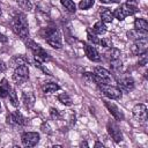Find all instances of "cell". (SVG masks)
Returning <instances> with one entry per match:
<instances>
[{
	"label": "cell",
	"instance_id": "6da1fadb",
	"mask_svg": "<svg viewBox=\"0 0 148 148\" xmlns=\"http://www.w3.org/2000/svg\"><path fill=\"white\" fill-rule=\"evenodd\" d=\"M12 29L21 39H24V40L28 39L29 24H28L25 15L22 12H17L14 14V16L12 18Z\"/></svg>",
	"mask_w": 148,
	"mask_h": 148
},
{
	"label": "cell",
	"instance_id": "7a4b0ae2",
	"mask_svg": "<svg viewBox=\"0 0 148 148\" xmlns=\"http://www.w3.org/2000/svg\"><path fill=\"white\" fill-rule=\"evenodd\" d=\"M40 35L50 46H52L54 49H61V46H62L61 35H60V31L57 28L47 27V28L42 30Z\"/></svg>",
	"mask_w": 148,
	"mask_h": 148
},
{
	"label": "cell",
	"instance_id": "3957f363",
	"mask_svg": "<svg viewBox=\"0 0 148 148\" xmlns=\"http://www.w3.org/2000/svg\"><path fill=\"white\" fill-rule=\"evenodd\" d=\"M138 12H139V8H138L135 5H133V3H131V2H126V3L120 5L118 8H116L114 12H112V13H113V16H114L117 20L123 21V20H125L127 16L133 15V14H135V13H138Z\"/></svg>",
	"mask_w": 148,
	"mask_h": 148
},
{
	"label": "cell",
	"instance_id": "277c9868",
	"mask_svg": "<svg viewBox=\"0 0 148 148\" xmlns=\"http://www.w3.org/2000/svg\"><path fill=\"white\" fill-rule=\"evenodd\" d=\"M25 44H27V46L30 49V51L32 52L35 59H38V60L42 61V62H47V61L51 60L50 54H49L39 44H37L36 42H34V40H31V39H28V40L25 42Z\"/></svg>",
	"mask_w": 148,
	"mask_h": 148
},
{
	"label": "cell",
	"instance_id": "5b68a950",
	"mask_svg": "<svg viewBox=\"0 0 148 148\" xmlns=\"http://www.w3.org/2000/svg\"><path fill=\"white\" fill-rule=\"evenodd\" d=\"M98 88L103 92V95L110 99H120L123 97L121 90L118 87H114L110 83H103V84L98 86Z\"/></svg>",
	"mask_w": 148,
	"mask_h": 148
},
{
	"label": "cell",
	"instance_id": "8992f818",
	"mask_svg": "<svg viewBox=\"0 0 148 148\" xmlns=\"http://www.w3.org/2000/svg\"><path fill=\"white\" fill-rule=\"evenodd\" d=\"M29 80V68L27 65H21L14 69L13 73V81L20 86Z\"/></svg>",
	"mask_w": 148,
	"mask_h": 148
},
{
	"label": "cell",
	"instance_id": "52a82bcc",
	"mask_svg": "<svg viewBox=\"0 0 148 148\" xmlns=\"http://www.w3.org/2000/svg\"><path fill=\"white\" fill-rule=\"evenodd\" d=\"M7 124L12 126H25L28 119L20 111H13L7 114Z\"/></svg>",
	"mask_w": 148,
	"mask_h": 148
},
{
	"label": "cell",
	"instance_id": "ba28073f",
	"mask_svg": "<svg viewBox=\"0 0 148 148\" xmlns=\"http://www.w3.org/2000/svg\"><path fill=\"white\" fill-rule=\"evenodd\" d=\"M39 133L37 132H23L21 134V141L24 147H34L39 142Z\"/></svg>",
	"mask_w": 148,
	"mask_h": 148
},
{
	"label": "cell",
	"instance_id": "9c48e42d",
	"mask_svg": "<svg viewBox=\"0 0 148 148\" xmlns=\"http://www.w3.org/2000/svg\"><path fill=\"white\" fill-rule=\"evenodd\" d=\"M106 130H108L109 135L113 139L114 142H120V141H123V133H121L119 126L117 125V123H114V121H112V120H109L108 124H106Z\"/></svg>",
	"mask_w": 148,
	"mask_h": 148
},
{
	"label": "cell",
	"instance_id": "30bf717a",
	"mask_svg": "<svg viewBox=\"0 0 148 148\" xmlns=\"http://www.w3.org/2000/svg\"><path fill=\"white\" fill-rule=\"evenodd\" d=\"M147 49H148L147 38L138 39V40H134V43L132 44V46H131V53L133 56H141V54H143V53L147 52Z\"/></svg>",
	"mask_w": 148,
	"mask_h": 148
},
{
	"label": "cell",
	"instance_id": "8fae6325",
	"mask_svg": "<svg viewBox=\"0 0 148 148\" xmlns=\"http://www.w3.org/2000/svg\"><path fill=\"white\" fill-rule=\"evenodd\" d=\"M83 50H84V53L87 56V58L94 62H99L102 60V57L99 54V52L96 50V47H94L92 45L90 44H87V43H83Z\"/></svg>",
	"mask_w": 148,
	"mask_h": 148
},
{
	"label": "cell",
	"instance_id": "7c38bea8",
	"mask_svg": "<svg viewBox=\"0 0 148 148\" xmlns=\"http://www.w3.org/2000/svg\"><path fill=\"white\" fill-rule=\"evenodd\" d=\"M117 83H118V88L121 91H126L130 92L134 89V80L131 76H121L117 79Z\"/></svg>",
	"mask_w": 148,
	"mask_h": 148
},
{
	"label": "cell",
	"instance_id": "4fadbf2b",
	"mask_svg": "<svg viewBox=\"0 0 148 148\" xmlns=\"http://www.w3.org/2000/svg\"><path fill=\"white\" fill-rule=\"evenodd\" d=\"M103 102H104V105L106 106V109L109 110V112L113 116V118L116 120H123L124 119V113L114 103H112L111 101H108V99H104Z\"/></svg>",
	"mask_w": 148,
	"mask_h": 148
},
{
	"label": "cell",
	"instance_id": "5bb4252c",
	"mask_svg": "<svg viewBox=\"0 0 148 148\" xmlns=\"http://www.w3.org/2000/svg\"><path fill=\"white\" fill-rule=\"evenodd\" d=\"M132 112H133V116L136 120H139V121H146L147 120V106L145 104L140 103V104L134 105Z\"/></svg>",
	"mask_w": 148,
	"mask_h": 148
},
{
	"label": "cell",
	"instance_id": "9a60e30c",
	"mask_svg": "<svg viewBox=\"0 0 148 148\" xmlns=\"http://www.w3.org/2000/svg\"><path fill=\"white\" fill-rule=\"evenodd\" d=\"M120 56H121L120 51H119L118 49H116V47H112V46H111V47H108V50L104 52V58H105L110 64L120 60Z\"/></svg>",
	"mask_w": 148,
	"mask_h": 148
},
{
	"label": "cell",
	"instance_id": "2e32d148",
	"mask_svg": "<svg viewBox=\"0 0 148 148\" xmlns=\"http://www.w3.org/2000/svg\"><path fill=\"white\" fill-rule=\"evenodd\" d=\"M21 101L23 103V106L25 109H31L34 105H35V102H36V98H35V95L34 92L31 91H23L22 92V97H21Z\"/></svg>",
	"mask_w": 148,
	"mask_h": 148
},
{
	"label": "cell",
	"instance_id": "e0dca14e",
	"mask_svg": "<svg viewBox=\"0 0 148 148\" xmlns=\"http://www.w3.org/2000/svg\"><path fill=\"white\" fill-rule=\"evenodd\" d=\"M94 73H95L97 76H99L102 80H104L106 83H111L112 80H113L112 74H111L108 69H105V68H103V67H95V68H94Z\"/></svg>",
	"mask_w": 148,
	"mask_h": 148
},
{
	"label": "cell",
	"instance_id": "ac0fdd59",
	"mask_svg": "<svg viewBox=\"0 0 148 148\" xmlns=\"http://www.w3.org/2000/svg\"><path fill=\"white\" fill-rule=\"evenodd\" d=\"M127 37L130 39L133 40H138V39H143L148 37V31L146 30H138V29H132L130 31H127Z\"/></svg>",
	"mask_w": 148,
	"mask_h": 148
},
{
	"label": "cell",
	"instance_id": "d6986e66",
	"mask_svg": "<svg viewBox=\"0 0 148 148\" xmlns=\"http://www.w3.org/2000/svg\"><path fill=\"white\" fill-rule=\"evenodd\" d=\"M101 10H99V16H101V21H103L104 23H111L112 21H113V13L109 9V8H106V7H102V8H99Z\"/></svg>",
	"mask_w": 148,
	"mask_h": 148
},
{
	"label": "cell",
	"instance_id": "ffe728a7",
	"mask_svg": "<svg viewBox=\"0 0 148 148\" xmlns=\"http://www.w3.org/2000/svg\"><path fill=\"white\" fill-rule=\"evenodd\" d=\"M28 62V59L25 57H23L22 54H17V56H14L10 60H9V67H13V68H16L21 65H27Z\"/></svg>",
	"mask_w": 148,
	"mask_h": 148
},
{
	"label": "cell",
	"instance_id": "44dd1931",
	"mask_svg": "<svg viewBox=\"0 0 148 148\" xmlns=\"http://www.w3.org/2000/svg\"><path fill=\"white\" fill-rule=\"evenodd\" d=\"M10 89H12V87H10L9 82L7 81V79L0 80V97L1 98L8 97V94L10 91Z\"/></svg>",
	"mask_w": 148,
	"mask_h": 148
},
{
	"label": "cell",
	"instance_id": "7402d4cb",
	"mask_svg": "<svg viewBox=\"0 0 148 148\" xmlns=\"http://www.w3.org/2000/svg\"><path fill=\"white\" fill-rule=\"evenodd\" d=\"M59 89H60L59 84H57V83H54V82H47V83H45V84L42 87V90H43V92H45V94H52V92L58 91Z\"/></svg>",
	"mask_w": 148,
	"mask_h": 148
},
{
	"label": "cell",
	"instance_id": "603a6c76",
	"mask_svg": "<svg viewBox=\"0 0 148 148\" xmlns=\"http://www.w3.org/2000/svg\"><path fill=\"white\" fill-rule=\"evenodd\" d=\"M92 31L96 34V35H103L106 32V25L103 21H97L94 27H92Z\"/></svg>",
	"mask_w": 148,
	"mask_h": 148
},
{
	"label": "cell",
	"instance_id": "cb8c5ba5",
	"mask_svg": "<svg viewBox=\"0 0 148 148\" xmlns=\"http://www.w3.org/2000/svg\"><path fill=\"white\" fill-rule=\"evenodd\" d=\"M134 29L148 31V22H147V20H145V18H135V21H134Z\"/></svg>",
	"mask_w": 148,
	"mask_h": 148
},
{
	"label": "cell",
	"instance_id": "d4e9b609",
	"mask_svg": "<svg viewBox=\"0 0 148 148\" xmlns=\"http://www.w3.org/2000/svg\"><path fill=\"white\" fill-rule=\"evenodd\" d=\"M58 101H59L61 104L67 105V106H71V105L73 104L72 98H71L69 95L66 94V92H61V94H59V95H58Z\"/></svg>",
	"mask_w": 148,
	"mask_h": 148
},
{
	"label": "cell",
	"instance_id": "484cf974",
	"mask_svg": "<svg viewBox=\"0 0 148 148\" xmlns=\"http://www.w3.org/2000/svg\"><path fill=\"white\" fill-rule=\"evenodd\" d=\"M60 2L65 7V9H67V12H69V13L76 12V6H75L73 0H60Z\"/></svg>",
	"mask_w": 148,
	"mask_h": 148
},
{
	"label": "cell",
	"instance_id": "4316f807",
	"mask_svg": "<svg viewBox=\"0 0 148 148\" xmlns=\"http://www.w3.org/2000/svg\"><path fill=\"white\" fill-rule=\"evenodd\" d=\"M8 97H9V102L13 106H18V98H17L15 89H10V91L8 94Z\"/></svg>",
	"mask_w": 148,
	"mask_h": 148
},
{
	"label": "cell",
	"instance_id": "83f0119b",
	"mask_svg": "<svg viewBox=\"0 0 148 148\" xmlns=\"http://www.w3.org/2000/svg\"><path fill=\"white\" fill-rule=\"evenodd\" d=\"M16 2H17V5L22 8V9H24V10H31L32 9V3H31V1L30 0H16Z\"/></svg>",
	"mask_w": 148,
	"mask_h": 148
},
{
	"label": "cell",
	"instance_id": "f1b7e54d",
	"mask_svg": "<svg viewBox=\"0 0 148 148\" xmlns=\"http://www.w3.org/2000/svg\"><path fill=\"white\" fill-rule=\"evenodd\" d=\"M87 37H88V40L90 43H92V44H99V39H98L97 35L94 31L89 30V29L87 30Z\"/></svg>",
	"mask_w": 148,
	"mask_h": 148
},
{
	"label": "cell",
	"instance_id": "f546056e",
	"mask_svg": "<svg viewBox=\"0 0 148 148\" xmlns=\"http://www.w3.org/2000/svg\"><path fill=\"white\" fill-rule=\"evenodd\" d=\"M94 2H95V0H81L79 3V8L80 9H88V8L94 6Z\"/></svg>",
	"mask_w": 148,
	"mask_h": 148
},
{
	"label": "cell",
	"instance_id": "4dcf8cb0",
	"mask_svg": "<svg viewBox=\"0 0 148 148\" xmlns=\"http://www.w3.org/2000/svg\"><path fill=\"white\" fill-rule=\"evenodd\" d=\"M34 64H35V66H36L37 68H39L40 71H43L45 74H47V75H52V74H51V72H50V71H49V69L43 65V62H42V61H39L38 59H35Z\"/></svg>",
	"mask_w": 148,
	"mask_h": 148
},
{
	"label": "cell",
	"instance_id": "1f68e13d",
	"mask_svg": "<svg viewBox=\"0 0 148 148\" xmlns=\"http://www.w3.org/2000/svg\"><path fill=\"white\" fill-rule=\"evenodd\" d=\"M50 116H51V118H52V119H56V120H58V119H60V118H61L60 112H59L56 108H51V109H50Z\"/></svg>",
	"mask_w": 148,
	"mask_h": 148
},
{
	"label": "cell",
	"instance_id": "d6a6232c",
	"mask_svg": "<svg viewBox=\"0 0 148 148\" xmlns=\"http://www.w3.org/2000/svg\"><path fill=\"white\" fill-rule=\"evenodd\" d=\"M99 44L102 45V46H104V47H111L112 46V40H111V38H102V39H99Z\"/></svg>",
	"mask_w": 148,
	"mask_h": 148
},
{
	"label": "cell",
	"instance_id": "836d02e7",
	"mask_svg": "<svg viewBox=\"0 0 148 148\" xmlns=\"http://www.w3.org/2000/svg\"><path fill=\"white\" fill-rule=\"evenodd\" d=\"M40 130H42V132H43V133H45V134H51V133H52L51 127H50V125H49L46 121H44V123L42 124Z\"/></svg>",
	"mask_w": 148,
	"mask_h": 148
},
{
	"label": "cell",
	"instance_id": "e575fe53",
	"mask_svg": "<svg viewBox=\"0 0 148 148\" xmlns=\"http://www.w3.org/2000/svg\"><path fill=\"white\" fill-rule=\"evenodd\" d=\"M139 57H140V59H139V65H140V66H146V65H147V54L143 53V54H141V56H139Z\"/></svg>",
	"mask_w": 148,
	"mask_h": 148
},
{
	"label": "cell",
	"instance_id": "d590c367",
	"mask_svg": "<svg viewBox=\"0 0 148 148\" xmlns=\"http://www.w3.org/2000/svg\"><path fill=\"white\" fill-rule=\"evenodd\" d=\"M6 69H7V65L2 60H0V73H3Z\"/></svg>",
	"mask_w": 148,
	"mask_h": 148
},
{
	"label": "cell",
	"instance_id": "8d00e7d4",
	"mask_svg": "<svg viewBox=\"0 0 148 148\" xmlns=\"http://www.w3.org/2000/svg\"><path fill=\"white\" fill-rule=\"evenodd\" d=\"M102 3H118L119 0H99Z\"/></svg>",
	"mask_w": 148,
	"mask_h": 148
},
{
	"label": "cell",
	"instance_id": "74e56055",
	"mask_svg": "<svg viewBox=\"0 0 148 148\" xmlns=\"http://www.w3.org/2000/svg\"><path fill=\"white\" fill-rule=\"evenodd\" d=\"M0 42H1V43H7V42H8V38H7L3 34H1V32H0Z\"/></svg>",
	"mask_w": 148,
	"mask_h": 148
},
{
	"label": "cell",
	"instance_id": "f35d334b",
	"mask_svg": "<svg viewBox=\"0 0 148 148\" xmlns=\"http://www.w3.org/2000/svg\"><path fill=\"white\" fill-rule=\"evenodd\" d=\"M95 147H103V145H102L101 142H96V143H95Z\"/></svg>",
	"mask_w": 148,
	"mask_h": 148
},
{
	"label": "cell",
	"instance_id": "ab89813d",
	"mask_svg": "<svg viewBox=\"0 0 148 148\" xmlns=\"http://www.w3.org/2000/svg\"><path fill=\"white\" fill-rule=\"evenodd\" d=\"M81 146H86V147H88V143H87V142H81Z\"/></svg>",
	"mask_w": 148,
	"mask_h": 148
},
{
	"label": "cell",
	"instance_id": "60d3db41",
	"mask_svg": "<svg viewBox=\"0 0 148 148\" xmlns=\"http://www.w3.org/2000/svg\"><path fill=\"white\" fill-rule=\"evenodd\" d=\"M1 13H2V12H1V6H0V15H1Z\"/></svg>",
	"mask_w": 148,
	"mask_h": 148
},
{
	"label": "cell",
	"instance_id": "b9f144b4",
	"mask_svg": "<svg viewBox=\"0 0 148 148\" xmlns=\"http://www.w3.org/2000/svg\"><path fill=\"white\" fill-rule=\"evenodd\" d=\"M0 110H1V104H0Z\"/></svg>",
	"mask_w": 148,
	"mask_h": 148
}]
</instances>
